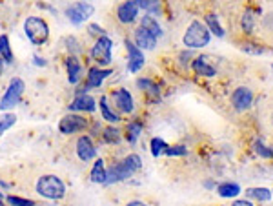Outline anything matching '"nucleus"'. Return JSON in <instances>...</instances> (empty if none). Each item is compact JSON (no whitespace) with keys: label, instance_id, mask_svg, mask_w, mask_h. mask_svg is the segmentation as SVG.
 I'll use <instances>...</instances> for the list:
<instances>
[{"label":"nucleus","instance_id":"f257e3e1","mask_svg":"<svg viewBox=\"0 0 273 206\" xmlns=\"http://www.w3.org/2000/svg\"><path fill=\"white\" fill-rule=\"evenodd\" d=\"M141 166H142L141 157L135 155V153H133V155H127L122 162L111 166V168L106 172V183H115V181H124V179L131 177Z\"/></svg>","mask_w":273,"mask_h":206},{"label":"nucleus","instance_id":"f03ea898","mask_svg":"<svg viewBox=\"0 0 273 206\" xmlns=\"http://www.w3.org/2000/svg\"><path fill=\"white\" fill-rule=\"evenodd\" d=\"M36 192L48 199H62L66 193V186L57 175H44L36 183Z\"/></svg>","mask_w":273,"mask_h":206},{"label":"nucleus","instance_id":"7ed1b4c3","mask_svg":"<svg viewBox=\"0 0 273 206\" xmlns=\"http://www.w3.org/2000/svg\"><path fill=\"white\" fill-rule=\"evenodd\" d=\"M209 38H211L209 29L202 22H199V20H193L190 24V28H188V31L184 33V44L188 48H202L206 44H209Z\"/></svg>","mask_w":273,"mask_h":206},{"label":"nucleus","instance_id":"20e7f679","mask_svg":"<svg viewBox=\"0 0 273 206\" xmlns=\"http://www.w3.org/2000/svg\"><path fill=\"white\" fill-rule=\"evenodd\" d=\"M24 29H26L27 38H29L33 44H36V46L44 44V42L48 40V37H50L48 24L42 19H38V17H29V19L26 20V24H24Z\"/></svg>","mask_w":273,"mask_h":206},{"label":"nucleus","instance_id":"39448f33","mask_svg":"<svg viewBox=\"0 0 273 206\" xmlns=\"http://www.w3.org/2000/svg\"><path fill=\"white\" fill-rule=\"evenodd\" d=\"M22 92H24V80L22 78H13V80L9 83L6 95L2 97V101H0V110H11L15 104H18Z\"/></svg>","mask_w":273,"mask_h":206},{"label":"nucleus","instance_id":"423d86ee","mask_svg":"<svg viewBox=\"0 0 273 206\" xmlns=\"http://www.w3.org/2000/svg\"><path fill=\"white\" fill-rule=\"evenodd\" d=\"M111 46H113V42L102 35V37L97 40L95 48L91 51V55H93V59H95L99 64H104V66L109 64V62H111Z\"/></svg>","mask_w":273,"mask_h":206},{"label":"nucleus","instance_id":"0eeeda50","mask_svg":"<svg viewBox=\"0 0 273 206\" xmlns=\"http://www.w3.org/2000/svg\"><path fill=\"white\" fill-rule=\"evenodd\" d=\"M87 126V120L80 115H66L62 120H60L59 128L62 133H75L80 132Z\"/></svg>","mask_w":273,"mask_h":206},{"label":"nucleus","instance_id":"6e6552de","mask_svg":"<svg viewBox=\"0 0 273 206\" xmlns=\"http://www.w3.org/2000/svg\"><path fill=\"white\" fill-rule=\"evenodd\" d=\"M91 13H93V6L86 4V2H78V4L68 8V17L73 24H80L82 20H86Z\"/></svg>","mask_w":273,"mask_h":206},{"label":"nucleus","instance_id":"1a4fd4ad","mask_svg":"<svg viewBox=\"0 0 273 206\" xmlns=\"http://www.w3.org/2000/svg\"><path fill=\"white\" fill-rule=\"evenodd\" d=\"M232 101H233V106H235V110L244 111V110H248V108L251 106L253 95H251V92L248 90V88L242 86V88H237L235 92H233Z\"/></svg>","mask_w":273,"mask_h":206},{"label":"nucleus","instance_id":"9d476101","mask_svg":"<svg viewBox=\"0 0 273 206\" xmlns=\"http://www.w3.org/2000/svg\"><path fill=\"white\" fill-rule=\"evenodd\" d=\"M126 46H127V53H129V64H127V68H129V71L136 73L144 66V55H142V51L135 44H131V40H126Z\"/></svg>","mask_w":273,"mask_h":206},{"label":"nucleus","instance_id":"9b49d317","mask_svg":"<svg viewBox=\"0 0 273 206\" xmlns=\"http://www.w3.org/2000/svg\"><path fill=\"white\" fill-rule=\"evenodd\" d=\"M113 97H115L117 106L120 108V111H124V113H131L133 108H135L131 93L127 92V90H117V92L113 93Z\"/></svg>","mask_w":273,"mask_h":206},{"label":"nucleus","instance_id":"f8f14e48","mask_svg":"<svg viewBox=\"0 0 273 206\" xmlns=\"http://www.w3.org/2000/svg\"><path fill=\"white\" fill-rule=\"evenodd\" d=\"M118 20L124 24H129L135 20L136 13H139V8H136V2H124L122 6H118Z\"/></svg>","mask_w":273,"mask_h":206},{"label":"nucleus","instance_id":"ddd939ff","mask_svg":"<svg viewBox=\"0 0 273 206\" xmlns=\"http://www.w3.org/2000/svg\"><path fill=\"white\" fill-rule=\"evenodd\" d=\"M97 153L95 146H93V142H91L89 137H80L77 142V155L80 157L82 160H89L93 159Z\"/></svg>","mask_w":273,"mask_h":206},{"label":"nucleus","instance_id":"4468645a","mask_svg":"<svg viewBox=\"0 0 273 206\" xmlns=\"http://www.w3.org/2000/svg\"><path fill=\"white\" fill-rule=\"evenodd\" d=\"M135 42H136V48H142V50H153L155 44H157V38L141 26V28L135 31Z\"/></svg>","mask_w":273,"mask_h":206},{"label":"nucleus","instance_id":"2eb2a0df","mask_svg":"<svg viewBox=\"0 0 273 206\" xmlns=\"http://www.w3.org/2000/svg\"><path fill=\"white\" fill-rule=\"evenodd\" d=\"M69 110L71 111H78V110L80 111H93L95 110V101H93L89 95H80L73 101V104H69Z\"/></svg>","mask_w":273,"mask_h":206},{"label":"nucleus","instance_id":"dca6fc26","mask_svg":"<svg viewBox=\"0 0 273 206\" xmlns=\"http://www.w3.org/2000/svg\"><path fill=\"white\" fill-rule=\"evenodd\" d=\"M111 73L109 69H99V68H91L89 69V75H87V86L86 88H97L102 84L108 75Z\"/></svg>","mask_w":273,"mask_h":206},{"label":"nucleus","instance_id":"f3484780","mask_svg":"<svg viewBox=\"0 0 273 206\" xmlns=\"http://www.w3.org/2000/svg\"><path fill=\"white\" fill-rule=\"evenodd\" d=\"M193 71L200 77H213L215 75V68L208 64V60L204 57H199V59L193 62Z\"/></svg>","mask_w":273,"mask_h":206},{"label":"nucleus","instance_id":"a211bd4d","mask_svg":"<svg viewBox=\"0 0 273 206\" xmlns=\"http://www.w3.org/2000/svg\"><path fill=\"white\" fill-rule=\"evenodd\" d=\"M217 192L220 197H226V199H230V197H237L239 193H241V186L237 183H222L217 186Z\"/></svg>","mask_w":273,"mask_h":206},{"label":"nucleus","instance_id":"6ab92c4d","mask_svg":"<svg viewBox=\"0 0 273 206\" xmlns=\"http://www.w3.org/2000/svg\"><path fill=\"white\" fill-rule=\"evenodd\" d=\"M66 68H68V75H69V83H78V78H80V64H78V60L75 57H69L66 60Z\"/></svg>","mask_w":273,"mask_h":206},{"label":"nucleus","instance_id":"aec40b11","mask_svg":"<svg viewBox=\"0 0 273 206\" xmlns=\"http://www.w3.org/2000/svg\"><path fill=\"white\" fill-rule=\"evenodd\" d=\"M246 195L250 197V199H255V201H260V202H266L271 199V192H269L268 188H250V190H246Z\"/></svg>","mask_w":273,"mask_h":206},{"label":"nucleus","instance_id":"412c9836","mask_svg":"<svg viewBox=\"0 0 273 206\" xmlns=\"http://www.w3.org/2000/svg\"><path fill=\"white\" fill-rule=\"evenodd\" d=\"M91 181L93 183H106V170H104V160L99 159L91 170Z\"/></svg>","mask_w":273,"mask_h":206},{"label":"nucleus","instance_id":"4be33fe9","mask_svg":"<svg viewBox=\"0 0 273 206\" xmlns=\"http://www.w3.org/2000/svg\"><path fill=\"white\" fill-rule=\"evenodd\" d=\"M206 24H208L209 33H215L218 37H224V29H222V26H220V22H218L217 15H213V13L206 15Z\"/></svg>","mask_w":273,"mask_h":206},{"label":"nucleus","instance_id":"5701e85b","mask_svg":"<svg viewBox=\"0 0 273 206\" xmlns=\"http://www.w3.org/2000/svg\"><path fill=\"white\" fill-rule=\"evenodd\" d=\"M136 84H139V88H141V90H144L146 93H150V95L155 97V99L160 95L159 86H157L155 83H151L150 78H139V80H136Z\"/></svg>","mask_w":273,"mask_h":206},{"label":"nucleus","instance_id":"b1692460","mask_svg":"<svg viewBox=\"0 0 273 206\" xmlns=\"http://www.w3.org/2000/svg\"><path fill=\"white\" fill-rule=\"evenodd\" d=\"M142 28H144L146 31H150L155 38L162 33V29H160V26L157 24V20H155L153 17H144V19H142Z\"/></svg>","mask_w":273,"mask_h":206},{"label":"nucleus","instance_id":"393cba45","mask_svg":"<svg viewBox=\"0 0 273 206\" xmlns=\"http://www.w3.org/2000/svg\"><path fill=\"white\" fill-rule=\"evenodd\" d=\"M0 57L6 60V62H11L13 55H11V48H9V38L6 35L0 37Z\"/></svg>","mask_w":273,"mask_h":206},{"label":"nucleus","instance_id":"a878e982","mask_svg":"<svg viewBox=\"0 0 273 206\" xmlns=\"http://www.w3.org/2000/svg\"><path fill=\"white\" fill-rule=\"evenodd\" d=\"M100 111H102V117H104L106 120H109V122H117V120H118V115L109 110L108 102H106V97H102V99H100Z\"/></svg>","mask_w":273,"mask_h":206},{"label":"nucleus","instance_id":"bb28decb","mask_svg":"<svg viewBox=\"0 0 273 206\" xmlns=\"http://www.w3.org/2000/svg\"><path fill=\"white\" fill-rule=\"evenodd\" d=\"M253 146H255V151H257L260 157H264V159H271L273 157V150H269L268 146H264L260 141H255Z\"/></svg>","mask_w":273,"mask_h":206},{"label":"nucleus","instance_id":"cd10ccee","mask_svg":"<svg viewBox=\"0 0 273 206\" xmlns=\"http://www.w3.org/2000/svg\"><path fill=\"white\" fill-rule=\"evenodd\" d=\"M142 132V124L141 122H131L129 124V133H127V141L131 142H136V137H139V133Z\"/></svg>","mask_w":273,"mask_h":206},{"label":"nucleus","instance_id":"c85d7f7f","mask_svg":"<svg viewBox=\"0 0 273 206\" xmlns=\"http://www.w3.org/2000/svg\"><path fill=\"white\" fill-rule=\"evenodd\" d=\"M15 120H17V117L15 115H11V113H8V115H4L2 119H0V135L6 132L8 128H11L15 124Z\"/></svg>","mask_w":273,"mask_h":206},{"label":"nucleus","instance_id":"c756f323","mask_svg":"<svg viewBox=\"0 0 273 206\" xmlns=\"http://www.w3.org/2000/svg\"><path fill=\"white\" fill-rule=\"evenodd\" d=\"M166 142L162 141V139H153L151 141V153H153L155 157H159L160 155V151H164L166 150Z\"/></svg>","mask_w":273,"mask_h":206},{"label":"nucleus","instance_id":"7c9ffc66","mask_svg":"<svg viewBox=\"0 0 273 206\" xmlns=\"http://www.w3.org/2000/svg\"><path fill=\"white\" fill-rule=\"evenodd\" d=\"M242 28H244L246 33H251L255 28V17L251 13H246L244 17H242Z\"/></svg>","mask_w":273,"mask_h":206},{"label":"nucleus","instance_id":"2f4dec72","mask_svg":"<svg viewBox=\"0 0 273 206\" xmlns=\"http://www.w3.org/2000/svg\"><path fill=\"white\" fill-rule=\"evenodd\" d=\"M8 202L11 206H33V204H35L33 201H27V199H22V197H15V195H9L8 197Z\"/></svg>","mask_w":273,"mask_h":206},{"label":"nucleus","instance_id":"473e14b6","mask_svg":"<svg viewBox=\"0 0 273 206\" xmlns=\"http://www.w3.org/2000/svg\"><path fill=\"white\" fill-rule=\"evenodd\" d=\"M120 135H118V130L115 128H106L104 130V141L106 142H118Z\"/></svg>","mask_w":273,"mask_h":206},{"label":"nucleus","instance_id":"72a5a7b5","mask_svg":"<svg viewBox=\"0 0 273 206\" xmlns=\"http://www.w3.org/2000/svg\"><path fill=\"white\" fill-rule=\"evenodd\" d=\"M136 8H142L146 11H159V2H146V0H136Z\"/></svg>","mask_w":273,"mask_h":206},{"label":"nucleus","instance_id":"f704fd0d","mask_svg":"<svg viewBox=\"0 0 273 206\" xmlns=\"http://www.w3.org/2000/svg\"><path fill=\"white\" fill-rule=\"evenodd\" d=\"M257 44H251V42H246V44H242V50L244 51H250V53H255V55H260V53H264V48L262 46H259V48H255Z\"/></svg>","mask_w":273,"mask_h":206},{"label":"nucleus","instance_id":"c9c22d12","mask_svg":"<svg viewBox=\"0 0 273 206\" xmlns=\"http://www.w3.org/2000/svg\"><path fill=\"white\" fill-rule=\"evenodd\" d=\"M166 153L168 155H186V148L184 146H171V148H166Z\"/></svg>","mask_w":273,"mask_h":206},{"label":"nucleus","instance_id":"e433bc0d","mask_svg":"<svg viewBox=\"0 0 273 206\" xmlns=\"http://www.w3.org/2000/svg\"><path fill=\"white\" fill-rule=\"evenodd\" d=\"M230 206H253V202H250L248 199H239V201H233V204H230Z\"/></svg>","mask_w":273,"mask_h":206},{"label":"nucleus","instance_id":"4c0bfd02","mask_svg":"<svg viewBox=\"0 0 273 206\" xmlns=\"http://www.w3.org/2000/svg\"><path fill=\"white\" fill-rule=\"evenodd\" d=\"M127 206H146L144 202H141V201H131Z\"/></svg>","mask_w":273,"mask_h":206},{"label":"nucleus","instance_id":"58836bf2","mask_svg":"<svg viewBox=\"0 0 273 206\" xmlns=\"http://www.w3.org/2000/svg\"><path fill=\"white\" fill-rule=\"evenodd\" d=\"M2 68H4V64H2V57H0V71H2Z\"/></svg>","mask_w":273,"mask_h":206},{"label":"nucleus","instance_id":"ea45409f","mask_svg":"<svg viewBox=\"0 0 273 206\" xmlns=\"http://www.w3.org/2000/svg\"><path fill=\"white\" fill-rule=\"evenodd\" d=\"M0 206H4V202H2V193H0Z\"/></svg>","mask_w":273,"mask_h":206},{"label":"nucleus","instance_id":"a19ab883","mask_svg":"<svg viewBox=\"0 0 273 206\" xmlns=\"http://www.w3.org/2000/svg\"><path fill=\"white\" fill-rule=\"evenodd\" d=\"M271 68H273V66H271Z\"/></svg>","mask_w":273,"mask_h":206}]
</instances>
